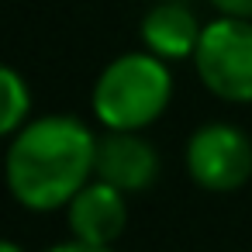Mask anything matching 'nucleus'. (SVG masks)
<instances>
[{"label": "nucleus", "mask_w": 252, "mask_h": 252, "mask_svg": "<svg viewBox=\"0 0 252 252\" xmlns=\"http://www.w3.org/2000/svg\"><path fill=\"white\" fill-rule=\"evenodd\" d=\"M97 138L69 114L42 118L18 128L7 149V187L28 211L69 204L94 173Z\"/></svg>", "instance_id": "nucleus-1"}, {"label": "nucleus", "mask_w": 252, "mask_h": 252, "mask_svg": "<svg viewBox=\"0 0 252 252\" xmlns=\"http://www.w3.org/2000/svg\"><path fill=\"white\" fill-rule=\"evenodd\" d=\"M173 97V76L156 52L118 56L94 87V114L111 131H138L152 125Z\"/></svg>", "instance_id": "nucleus-2"}, {"label": "nucleus", "mask_w": 252, "mask_h": 252, "mask_svg": "<svg viewBox=\"0 0 252 252\" xmlns=\"http://www.w3.org/2000/svg\"><path fill=\"white\" fill-rule=\"evenodd\" d=\"M193 66L200 83L231 104L252 100V18L221 14L204 25Z\"/></svg>", "instance_id": "nucleus-3"}, {"label": "nucleus", "mask_w": 252, "mask_h": 252, "mask_svg": "<svg viewBox=\"0 0 252 252\" xmlns=\"http://www.w3.org/2000/svg\"><path fill=\"white\" fill-rule=\"evenodd\" d=\"M187 169L204 190H238L252 176V142L235 125L211 121L190 135Z\"/></svg>", "instance_id": "nucleus-4"}, {"label": "nucleus", "mask_w": 252, "mask_h": 252, "mask_svg": "<svg viewBox=\"0 0 252 252\" xmlns=\"http://www.w3.org/2000/svg\"><path fill=\"white\" fill-rule=\"evenodd\" d=\"M94 173L125 193L145 190L159 176V156L152 142H145L138 131H111L107 138L97 142Z\"/></svg>", "instance_id": "nucleus-5"}, {"label": "nucleus", "mask_w": 252, "mask_h": 252, "mask_svg": "<svg viewBox=\"0 0 252 252\" xmlns=\"http://www.w3.org/2000/svg\"><path fill=\"white\" fill-rule=\"evenodd\" d=\"M128 221V207H125V190L97 180L87 183L73 200H69V228L76 238L94 242V245H111Z\"/></svg>", "instance_id": "nucleus-6"}, {"label": "nucleus", "mask_w": 252, "mask_h": 252, "mask_svg": "<svg viewBox=\"0 0 252 252\" xmlns=\"http://www.w3.org/2000/svg\"><path fill=\"white\" fill-rule=\"evenodd\" d=\"M200 21L193 18V11L187 4H156L145 18H142V42L149 52H156L159 59H187L197 52L200 42Z\"/></svg>", "instance_id": "nucleus-7"}, {"label": "nucleus", "mask_w": 252, "mask_h": 252, "mask_svg": "<svg viewBox=\"0 0 252 252\" xmlns=\"http://www.w3.org/2000/svg\"><path fill=\"white\" fill-rule=\"evenodd\" d=\"M0 87H4V121H0V131L11 135V131L25 128L32 97H28V83H25V80L18 76V69H11V66L0 69Z\"/></svg>", "instance_id": "nucleus-8"}, {"label": "nucleus", "mask_w": 252, "mask_h": 252, "mask_svg": "<svg viewBox=\"0 0 252 252\" xmlns=\"http://www.w3.org/2000/svg\"><path fill=\"white\" fill-rule=\"evenodd\" d=\"M221 14H235V18H252V0H211Z\"/></svg>", "instance_id": "nucleus-9"}, {"label": "nucleus", "mask_w": 252, "mask_h": 252, "mask_svg": "<svg viewBox=\"0 0 252 252\" xmlns=\"http://www.w3.org/2000/svg\"><path fill=\"white\" fill-rule=\"evenodd\" d=\"M49 252H111V249H107V245L83 242V238H73V242H66V245H56V249H49Z\"/></svg>", "instance_id": "nucleus-10"}, {"label": "nucleus", "mask_w": 252, "mask_h": 252, "mask_svg": "<svg viewBox=\"0 0 252 252\" xmlns=\"http://www.w3.org/2000/svg\"><path fill=\"white\" fill-rule=\"evenodd\" d=\"M0 252H21V249H18L14 242H4V245H0Z\"/></svg>", "instance_id": "nucleus-11"}]
</instances>
